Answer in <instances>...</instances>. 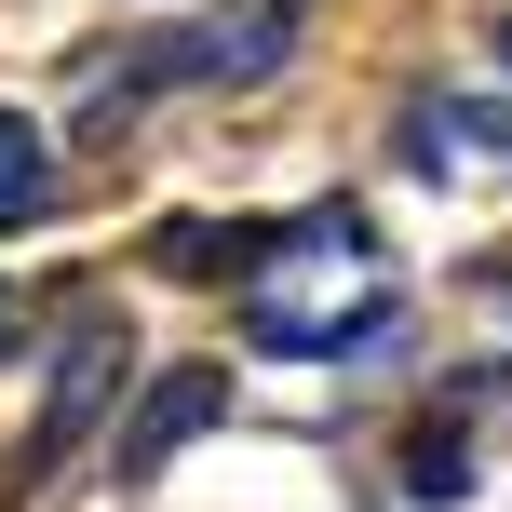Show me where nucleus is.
<instances>
[{"mask_svg":"<svg viewBox=\"0 0 512 512\" xmlns=\"http://www.w3.org/2000/svg\"><path fill=\"white\" fill-rule=\"evenodd\" d=\"M310 41V0H216L203 27H176V41H135V68L149 81H216V95H256V81H283Z\"/></svg>","mask_w":512,"mask_h":512,"instance_id":"nucleus-2","label":"nucleus"},{"mask_svg":"<svg viewBox=\"0 0 512 512\" xmlns=\"http://www.w3.org/2000/svg\"><path fill=\"white\" fill-rule=\"evenodd\" d=\"M297 230H270V216H162L149 230V270L176 283H256V256H283Z\"/></svg>","mask_w":512,"mask_h":512,"instance_id":"nucleus-4","label":"nucleus"},{"mask_svg":"<svg viewBox=\"0 0 512 512\" xmlns=\"http://www.w3.org/2000/svg\"><path fill=\"white\" fill-rule=\"evenodd\" d=\"M14 337H27V297H14V283H0V364H14Z\"/></svg>","mask_w":512,"mask_h":512,"instance_id":"nucleus-7","label":"nucleus"},{"mask_svg":"<svg viewBox=\"0 0 512 512\" xmlns=\"http://www.w3.org/2000/svg\"><path fill=\"white\" fill-rule=\"evenodd\" d=\"M216 418H230V364H162V378L135 391L122 445H108V486H162V472H176V445H203Z\"/></svg>","mask_w":512,"mask_h":512,"instance_id":"nucleus-3","label":"nucleus"},{"mask_svg":"<svg viewBox=\"0 0 512 512\" xmlns=\"http://www.w3.org/2000/svg\"><path fill=\"white\" fill-rule=\"evenodd\" d=\"M41 216H54V149L27 108H0V230H41Z\"/></svg>","mask_w":512,"mask_h":512,"instance_id":"nucleus-5","label":"nucleus"},{"mask_svg":"<svg viewBox=\"0 0 512 512\" xmlns=\"http://www.w3.org/2000/svg\"><path fill=\"white\" fill-rule=\"evenodd\" d=\"M122 378H135V337H122V310H81V324H68V351H54L41 432H27V499H54V486H68V459H81V445L108 432Z\"/></svg>","mask_w":512,"mask_h":512,"instance_id":"nucleus-1","label":"nucleus"},{"mask_svg":"<svg viewBox=\"0 0 512 512\" xmlns=\"http://www.w3.org/2000/svg\"><path fill=\"white\" fill-rule=\"evenodd\" d=\"M405 486H418V499H472V445H459V432H418V445H405Z\"/></svg>","mask_w":512,"mask_h":512,"instance_id":"nucleus-6","label":"nucleus"},{"mask_svg":"<svg viewBox=\"0 0 512 512\" xmlns=\"http://www.w3.org/2000/svg\"><path fill=\"white\" fill-rule=\"evenodd\" d=\"M499 81H512V14H499Z\"/></svg>","mask_w":512,"mask_h":512,"instance_id":"nucleus-8","label":"nucleus"}]
</instances>
